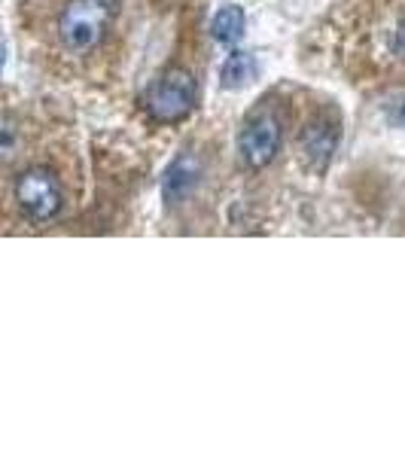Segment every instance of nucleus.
<instances>
[{"label": "nucleus", "instance_id": "f257e3e1", "mask_svg": "<svg viewBox=\"0 0 405 457\" xmlns=\"http://www.w3.org/2000/svg\"><path fill=\"white\" fill-rule=\"evenodd\" d=\"M107 0H73L58 19V37L68 53H88L107 31Z\"/></svg>", "mask_w": 405, "mask_h": 457}, {"label": "nucleus", "instance_id": "f03ea898", "mask_svg": "<svg viewBox=\"0 0 405 457\" xmlns=\"http://www.w3.org/2000/svg\"><path fill=\"white\" fill-rule=\"evenodd\" d=\"M195 95H198V88H195L193 73L168 71L165 77L150 86V92H146V98H144V107L156 122H177L193 113Z\"/></svg>", "mask_w": 405, "mask_h": 457}, {"label": "nucleus", "instance_id": "7ed1b4c3", "mask_svg": "<svg viewBox=\"0 0 405 457\" xmlns=\"http://www.w3.org/2000/svg\"><path fill=\"white\" fill-rule=\"evenodd\" d=\"M16 202L19 208L28 213L37 223L43 220H53L58 211H62L64 193H62V183L53 171L46 168H31L16 180Z\"/></svg>", "mask_w": 405, "mask_h": 457}, {"label": "nucleus", "instance_id": "20e7f679", "mask_svg": "<svg viewBox=\"0 0 405 457\" xmlns=\"http://www.w3.org/2000/svg\"><path fill=\"white\" fill-rule=\"evenodd\" d=\"M281 122L269 113H260L253 116L244 131H241V141H238V153H241V162L247 168H265L271 159L277 156L281 150Z\"/></svg>", "mask_w": 405, "mask_h": 457}, {"label": "nucleus", "instance_id": "39448f33", "mask_svg": "<svg viewBox=\"0 0 405 457\" xmlns=\"http://www.w3.org/2000/svg\"><path fill=\"white\" fill-rule=\"evenodd\" d=\"M335 146H338V125L335 122L318 120L302 131V153H305V159L311 162V168H318V171H323V168L329 165Z\"/></svg>", "mask_w": 405, "mask_h": 457}, {"label": "nucleus", "instance_id": "423d86ee", "mask_svg": "<svg viewBox=\"0 0 405 457\" xmlns=\"http://www.w3.org/2000/svg\"><path fill=\"white\" fill-rule=\"evenodd\" d=\"M198 177H202V165L193 156H180L168 168V180H165V198L171 204H180L193 189L198 187Z\"/></svg>", "mask_w": 405, "mask_h": 457}, {"label": "nucleus", "instance_id": "0eeeda50", "mask_svg": "<svg viewBox=\"0 0 405 457\" xmlns=\"http://www.w3.org/2000/svg\"><path fill=\"white\" fill-rule=\"evenodd\" d=\"M256 73H260V68H256V58L253 55L232 53L223 62V68H219V79H223L226 88H241V86L253 83Z\"/></svg>", "mask_w": 405, "mask_h": 457}, {"label": "nucleus", "instance_id": "6e6552de", "mask_svg": "<svg viewBox=\"0 0 405 457\" xmlns=\"http://www.w3.org/2000/svg\"><path fill=\"white\" fill-rule=\"evenodd\" d=\"M211 34H213V40H219V43H235L244 34V10L235 4L223 6L211 21Z\"/></svg>", "mask_w": 405, "mask_h": 457}, {"label": "nucleus", "instance_id": "1a4fd4ad", "mask_svg": "<svg viewBox=\"0 0 405 457\" xmlns=\"http://www.w3.org/2000/svg\"><path fill=\"white\" fill-rule=\"evenodd\" d=\"M393 53L405 58V19L396 25V34H393Z\"/></svg>", "mask_w": 405, "mask_h": 457}, {"label": "nucleus", "instance_id": "9d476101", "mask_svg": "<svg viewBox=\"0 0 405 457\" xmlns=\"http://www.w3.org/2000/svg\"><path fill=\"white\" fill-rule=\"evenodd\" d=\"M396 120H400L405 125V101H402V107H400V113H396Z\"/></svg>", "mask_w": 405, "mask_h": 457}]
</instances>
